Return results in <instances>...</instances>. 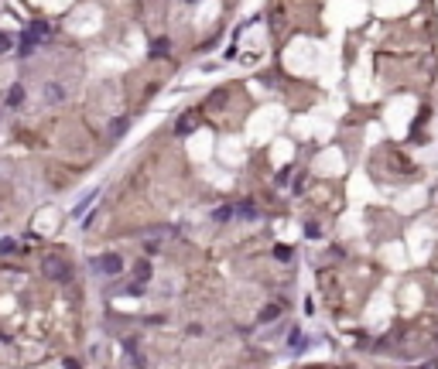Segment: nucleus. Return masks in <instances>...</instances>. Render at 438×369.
<instances>
[{
  "label": "nucleus",
  "mask_w": 438,
  "mask_h": 369,
  "mask_svg": "<svg viewBox=\"0 0 438 369\" xmlns=\"http://www.w3.org/2000/svg\"><path fill=\"white\" fill-rule=\"evenodd\" d=\"M45 34H48V24H45V21H34V24H31V31H24V38H21V41H24V45H21V52H24V55H28V52H34V48H38V41H41Z\"/></svg>",
  "instance_id": "1"
},
{
  "label": "nucleus",
  "mask_w": 438,
  "mask_h": 369,
  "mask_svg": "<svg viewBox=\"0 0 438 369\" xmlns=\"http://www.w3.org/2000/svg\"><path fill=\"white\" fill-rule=\"evenodd\" d=\"M45 274H48L52 281H59V284H69V281H72V270L65 267V260H55V256L45 260Z\"/></svg>",
  "instance_id": "2"
},
{
  "label": "nucleus",
  "mask_w": 438,
  "mask_h": 369,
  "mask_svg": "<svg viewBox=\"0 0 438 369\" xmlns=\"http://www.w3.org/2000/svg\"><path fill=\"white\" fill-rule=\"evenodd\" d=\"M96 263H99V270L110 274V277H120V274H124V256H120V253H103Z\"/></svg>",
  "instance_id": "3"
},
{
  "label": "nucleus",
  "mask_w": 438,
  "mask_h": 369,
  "mask_svg": "<svg viewBox=\"0 0 438 369\" xmlns=\"http://www.w3.org/2000/svg\"><path fill=\"white\" fill-rule=\"evenodd\" d=\"M21 103H24V85H10V89H7V106L17 110Z\"/></svg>",
  "instance_id": "4"
},
{
  "label": "nucleus",
  "mask_w": 438,
  "mask_h": 369,
  "mask_svg": "<svg viewBox=\"0 0 438 369\" xmlns=\"http://www.w3.org/2000/svg\"><path fill=\"white\" fill-rule=\"evenodd\" d=\"M45 99L48 103H59V99H65V89L62 85H45Z\"/></svg>",
  "instance_id": "5"
},
{
  "label": "nucleus",
  "mask_w": 438,
  "mask_h": 369,
  "mask_svg": "<svg viewBox=\"0 0 438 369\" xmlns=\"http://www.w3.org/2000/svg\"><path fill=\"white\" fill-rule=\"evenodd\" d=\"M168 45H171L168 38H157V41L151 45V55H154V58H157V55H168Z\"/></svg>",
  "instance_id": "6"
},
{
  "label": "nucleus",
  "mask_w": 438,
  "mask_h": 369,
  "mask_svg": "<svg viewBox=\"0 0 438 369\" xmlns=\"http://www.w3.org/2000/svg\"><path fill=\"white\" fill-rule=\"evenodd\" d=\"M10 48H14V34L0 31V55H3V52H10Z\"/></svg>",
  "instance_id": "7"
},
{
  "label": "nucleus",
  "mask_w": 438,
  "mask_h": 369,
  "mask_svg": "<svg viewBox=\"0 0 438 369\" xmlns=\"http://www.w3.org/2000/svg\"><path fill=\"white\" fill-rule=\"evenodd\" d=\"M278 314H281V308H278V304H271V308H264V314H260V321H274Z\"/></svg>",
  "instance_id": "8"
},
{
  "label": "nucleus",
  "mask_w": 438,
  "mask_h": 369,
  "mask_svg": "<svg viewBox=\"0 0 438 369\" xmlns=\"http://www.w3.org/2000/svg\"><path fill=\"white\" fill-rule=\"evenodd\" d=\"M147 277H151V263L141 260V263H137V281H144V284H147Z\"/></svg>",
  "instance_id": "9"
},
{
  "label": "nucleus",
  "mask_w": 438,
  "mask_h": 369,
  "mask_svg": "<svg viewBox=\"0 0 438 369\" xmlns=\"http://www.w3.org/2000/svg\"><path fill=\"white\" fill-rule=\"evenodd\" d=\"M195 127V116H182V123H178V134H188Z\"/></svg>",
  "instance_id": "10"
},
{
  "label": "nucleus",
  "mask_w": 438,
  "mask_h": 369,
  "mask_svg": "<svg viewBox=\"0 0 438 369\" xmlns=\"http://www.w3.org/2000/svg\"><path fill=\"white\" fill-rule=\"evenodd\" d=\"M291 349H305V335L301 332H291Z\"/></svg>",
  "instance_id": "11"
},
{
  "label": "nucleus",
  "mask_w": 438,
  "mask_h": 369,
  "mask_svg": "<svg viewBox=\"0 0 438 369\" xmlns=\"http://www.w3.org/2000/svg\"><path fill=\"white\" fill-rule=\"evenodd\" d=\"M236 209H240V212H236V216H247V219H253V216H257V212H253V205H250V202H247V205H236Z\"/></svg>",
  "instance_id": "12"
},
{
  "label": "nucleus",
  "mask_w": 438,
  "mask_h": 369,
  "mask_svg": "<svg viewBox=\"0 0 438 369\" xmlns=\"http://www.w3.org/2000/svg\"><path fill=\"white\" fill-rule=\"evenodd\" d=\"M229 216H233V212H229V205H222V209H216V219H219V222H226Z\"/></svg>",
  "instance_id": "13"
},
{
  "label": "nucleus",
  "mask_w": 438,
  "mask_h": 369,
  "mask_svg": "<svg viewBox=\"0 0 438 369\" xmlns=\"http://www.w3.org/2000/svg\"><path fill=\"white\" fill-rule=\"evenodd\" d=\"M124 130H127V120H117V123H113V137H120Z\"/></svg>",
  "instance_id": "14"
}]
</instances>
